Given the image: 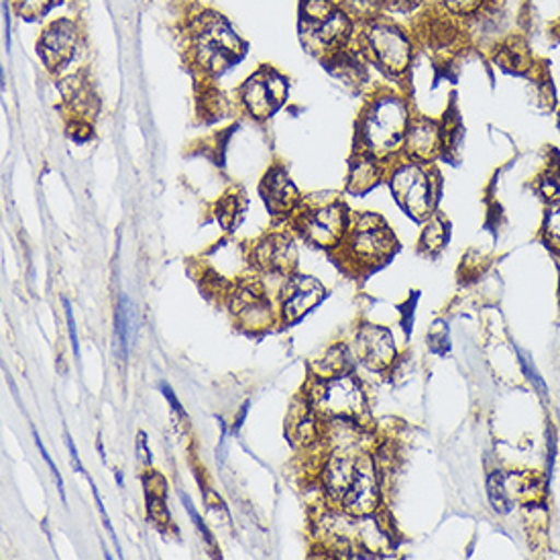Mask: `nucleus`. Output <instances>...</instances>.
Instances as JSON below:
<instances>
[{
  "mask_svg": "<svg viewBox=\"0 0 560 560\" xmlns=\"http://www.w3.org/2000/svg\"><path fill=\"white\" fill-rule=\"evenodd\" d=\"M345 11L353 16L357 25H363L375 16L384 15V0H340Z\"/></svg>",
  "mask_w": 560,
  "mask_h": 560,
  "instance_id": "393cba45",
  "label": "nucleus"
},
{
  "mask_svg": "<svg viewBox=\"0 0 560 560\" xmlns=\"http://www.w3.org/2000/svg\"><path fill=\"white\" fill-rule=\"evenodd\" d=\"M66 441H68V448H70V455H72V460H74L75 471L84 472V467H82V463H80V457H78V448H75L74 441L70 439V434H66Z\"/></svg>",
  "mask_w": 560,
  "mask_h": 560,
  "instance_id": "e433bc0d",
  "label": "nucleus"
},
{
  "mask_svg": "<svg viewBox=\"0 0 560 560\" xmlns=\"http://www.w3.org/2000/svg\"><path fill=\"white\" fill-rule=\"evenodd\" d=\"M323 486L345 514L371 516L380 508L377 469L365 455L340 451L326 460Z\"/></svg>",
  "mask_w": 560,
  "mask_h": 560,
  "instance_id": "7ed1b4c3",
  "label": "nucleus"
},
{
  "mask_svg": "<svg viewBox=\"0 0 560 560\" xmlns=\"http://www.w3.org/2000/svg\"><path fill=\"white\" fill-rule=\"evenodd\" d=\"M139 441H137V455H139V460L143 463V465H151V453H149L148 448V436L143 434V432H139V436H137Z\"/></svg>",
  "mask_w": 560,
  "mask_h": 560,
  "instance_id": "c9c22d12",
  "label": "nucleus"
},
{
  "mask_svg": "<svg viewBox=\"0 0 560 560\" xmlns=\"http://www.w3.org/2000/svg\"><path fill=\"white\" fill-rule=\"evenodd\" d=\"M231 308L236 316V323L253 332L266 330L276 323L273 306L257 285H241L233 295Z\"/></svg>",
  "mask_w": 560,
  "mask_h": 560,
  "instance_id": "dca6fc26",
  "label": "nucleus"
},
{
  "mask_svg": "<svg viewBox=\"0 0 560 560\" xmlns=\"http://www.w3.org/2000/svg\"><path fill=\"white\" fill-rule=\"evenodd\" d=\"M538 486L534 483V479L528 475H517V472H500L493 475L489 481V495H491V503L498 510H510L514 503L528 502L534 498Z\"/></svg>",
  "mask_w": 560,
  "mask_h": 560,
  "instance_id": "6ab92c4d",
  "label": "nucleus"
},
{
  "mask_svg": "<svg viewBox=\"0 0 560 560\" xmlns=\"http://www.w3.org/2000/svg\"><path fill=\"white\" fill-rule=\"evenodd\" d=\"M354 353L371 371H385L396 361V345L382 326L365 325L354 339Z\"/></svg>",
  "mask_w": 560,
  "mask_h": 560,
  "instance_id": "a211bd4d",
  "label": "nucleus"
},
{
  "mask_svg": "<svg viewBox=\"0 0 560 560\" xmlns=\"http://www.w3.org/2000/svg\"><path fill=\"white\" fill-rule=\"evenodd\" d=\"M186 61L202 80H214L245 58L247 44L226 16L205 9L186 21Z\"/></svg>",
  "mask_w": 560,
  "mask_h": 560,
  "instance_id": "f257e3e1",
  "label": "nucleus"
},
{
  "mask_svg": "<svg viewBox=\"0 0 560 560\" xmlns=\"http://www.w3.org/2000/svg\"><path fill=\"white\" fill-rule=\"evenodd\" d=\"M294 219L300 235L323 249L340 247L351 226V214L335 194H312L304 198Z\"/></svg>",
  "mask_w": 560,
  "mask_h": 560,
  "instance_id": "423d86ee",
  "label": "nucleus"
},
{
  "mask_svg": "<svg viewBox=\"0 0 560 560\" xmlns=\"http://www.w3.org/2000/svg\"><path fill=\"white\" fill-rule=\"evenodd\" d=\"M59 94L68 113V120L92 122V118L96 117L101 103L86 70H78L75 74L63 78L59 82Z\"/></svg>",
  "mask_w": 560,
  "mask_h": 560,
  "instance_id": "4468645a",
  "label": "nucleus"
},
{
  "mask_svg": "<svg viewBox=\"0 0 560 560\" xmlns=\"http://www.w3.org/2000/svg\"><path fill=\"white\" fill-rule=\"evenodd\" d=\"M427 4V0H384L385 11H394V13H416L418 9H422Z\"/></svg>",
  "mask_w": 560,
  "mask_h": 560,
  "instance_id": "7c9ffc66",
  "label": "nucleus"
},
{
  "mask_svg": "<svg viewBox=\"0 0 560 560\" xmlns=\"http://www.w3.org/2000/svg\"><path fill=\"white\" fill-rule=\"evenodd\" d=\"M349 354L347 351L342 349V347H337V349H332V351H328V353L320 359V363L316 365L318 368V377H332V375H340V373H347V368H349V359H347Z\"/></svg>",
  "mask_w": 560,
  "mask_h": 560,
  "instance_id": "bb28decb",
  "label": "nucleus"
},
{
  "mask_svg": "<svg viewBox=\"0 0 560 560\" xmlns=\"http://www.w3.org/2000/svg\"><path fill=\"white\" fill-rule=\"evenodd\" d=\"M61 0H15V13L25 21L44 19Z\"/></svg>",
  "mask_w": 560,
  "mask_h": 560,
  "instance_id": "cd10ccee",
  "label": "nucleus"
},
{
  "mask_svg": "<svg viewBox=\"0 0 560 560\" xmlns=\"http://www.w3.org/2000/svg\"><path fill=\"white\" fill-rule=\"evenodd\" d=\"M384 163L365 151H357L353 162L349 165L347 190L351 194H365L373 190L385 176Z\"/></svg>",
  "mask_w": 560,
  "mask_h": 560,
  "instance_id": "aec40b11",
  "label": "nucleus"
},
{
  "mask_svg": "<svg viewBox=\"0 0 560 560\" xmlns=\"http://www.w3.org/2000/svg\"><path fill=\"white\" fill-rule=\"evenodd\" d=\"M542 236H545L548 247L560 252V200H555L546 210Z\"/></svg>",
  "mask_w": 560,
  "mask_h": 560,
  "instance_id": "c85d7f7f",
  "label": "nucleus"
},
{
  "mask_svg": "<svg viewBox=\"0 0 560 560\" xmlns=\"http://www.w3.org/2000/svg\"><path fill=\"white\" fill-rule=\"evenodd\" d=\"M82 45H84L82 25L75 19L63 16V19L51 21L42 31L37 39V56L51 74H58L78 58Z\"/></svg>",
  "mask_w": 560,
  "mask_h": 560,
  "instance_id": "9b49d317",
  "label": "nucleus"
},
{
  "mask_svg": "<svg viewBox=\"0 0 560 560\" xmlns=\"http://www.w3.org/2000/svg\"><path fill=\"white\" fill-rule=\"evenodd\" d=\"M33 436H35V444H37V448H39V453H42V457H44L45 463L49 465V469L54 472V477H56V481H58L59 495H61V500L66 503V491H63V481H61V475H59V469L56 467V463L51 460L49 457V453L45 451L44 441L39 439V434L33 430Z\"/></svg>",
  "mask_w": 560,
  "mask_h": 560,
  "instance_id": "473e14b6",
  "label": "nucleus"
},
{
  "mask_svg": "<svg viewBox=\"0 0 560 560\" xmlns=\"http://www.w3.org/2000/svg\"><path fill=\"white\" fill-rule=\"evenodd\" d=\"M245 210H247V196L241 188H235L224 194V198L217 205V219L226 231H233L238 226V222L243 221Z\"/></svg>",
  "mask_w": 560,
  "mask_h": 560,
  "instance_id": "5701e85b",
  "label": "nucleus"
},
{
  "mask_svg": "<svg viewBox=\"0 0 560 560\" xmlns=\"http://www.w3.org/2000/svg\"><path fill=\"white\" fill-rule=\"evenodd\" d=\"M448 148V131L439 120L412 117L404 141V155L413 162L432 163Z\"/></svg>",
  "mask_w": 560,
  "mask_h": 560,
  "instance_id": "f8f14e48",
  "label": "nucleus"
},
{
  "mask_svg": "<svg viewBox=\"0 0 560 560\" xmlns=\"http://www.w3.org/2000/svg\"><path fill=\"white\" fill-rule=\"evenodd\" d=\"M288 78L273 66H261L236 90L241 108L255 118L267 120L280 110L288 101Z\"/></svg>",
  "mask_w": 560,
  "mask_h": 560,
  "instance_id": "9d476101",
  "label": "nucleus"
},
{
  "mask_svg": "<svg viewBox=\"0 0 560 560\" xmlns=\"http://www.w3.org/2000/svg\"><path fill=\"white\" fill-rule=\"evenodd\" d=\"M347 257L361 266H377L398 249V241L387 222L373 212L351 217V226L345 238Z\"/></svg>",
  "mask_w": 560,
  "mask_h": 560,
  "instance_id": "1a4fd4ad",
  "label": "nucleus"
},
{
  "mask_svg": "<svg viewBox=\"0 0 560 560\" xmlns=\"http://www.w3.org/2000/svg\"><path fill=\"white\" fill-rule=\"evenodd\" d=\"M410 106L398 92L384 90L369 98L357 125V151L389 162L404 149L410 127Z\"/></svg>",
  "mask_w": 560,
  "mask_h": 560,
  "instance_id": "f03ea898",
  "label": "nucleus"
},
{
  "mask_svg": "<svg viewBox=\"0 0 560 560\" xmlns=\"http://www.w3.org/2000/svg\"><path fill=\"white\" fill-rule=\"evenodd\" d=\"M249 259H253L255 266L261 267L264 271L288 276L294 269L295 259H298L294 238L288 233H271L264 236L261 241L255 243Z\"/></svg>",
  "mask_w": 560,
  "mask_h": 560,
  "instance_id": "f3484780",
  "label": "nucleus"
},
{
  "mask_svg": "<svg viewBox=\"0 0 560 560\" xmlns=\"http://www.w3.org/2000/svg\"><path fill=\"white\" fill-rule=\"evenodd\" d=\"M559 127H560V110H559Z\"/></svg>",
  "mask_w": 560,
  "mask_h": 560,
  "instance_id": "58836bf2",
  "label": "nucleus"
},
{
  "mask_svg": "<svg viewBox=\"0 0 560 560\" xmlns=\"http://www.w3.org/2000/svg\"><path fill=\"white\" fill-rule=\"evenodd\" d=\"M208 261L214 266V276L219 280H226L231 276L236 278L247 267V257L238 247H233L229 243H222L221 247H217Z\"/></svg>",
  "mask_w": 560,
  "mask_h": 560,
  "instance_id": "412c9836",
  "label": "nucleus"
},
{
  "mask_svg": "<svg viewBox=\"0 0 560 560\" xmlns=\"http://www.w3.org/2000/svg\"><path fill=\"white\" fill-rule=\"evenodd\" d=\"M89 483L90 487H92V495H94V502H96V505H98V512H101V516H103L104 526H106V530H108V534H110L113 542H115V546H117V552L118 555H120V545H118L117 532H115V528H113V524H110V517H108V514H106V510H104V503L103 500H101V493H98V489H96V486H94V481H92L90 477Z\"/></svg>",
  "mask_w": 560,
  "mask_h": 560,
  "instance_id": "2f4dec72",
  "label": "nucleus"
},
{
  "mask_svg": "<svg viewBox=\"0 0 560 560\" xmlns=\"http://www.w3.org/2000/svg\"><path fill=\"white\" fill-rule=\"evenodd\" d=\"M135 335H137V316H135L133 304L127 295H122L117 310V339L122 359H127V354L133 349Z\"/></svg>",
  "mask_w": 560,
  "mask_h": 560,
  "instance_id": "4be33fe9",
  "label": "nucleus"
},
{
  "mask_svg": "<svg viewBox=\"0 0 560 560\" xmlns=\"http://www.w3.org/2000/svg\"><path fill=\"white\" fill-rule=\"evenodd\" d=\"M308 396L314 412L365 427L363 420L368 418V398L363 385L353 375L340 373L332 377H316Z\"/></svg>",
  "mask_w": 560,
  "mask_h": 560,
  "instance_id": "6e6552de",
  "label": "nucleus"
},
{
  "mask_svg": "<svg viewBox=\"0 0 560 560\" xmlns=\"http://www.w3.org/2000/svg\"><path fill=\"white\" fill-rule=\"evenodd\" d=\"M162 392L163 396L167 398V401H170V406H172V410H174V413L176 416H179L182 420H184V424L188 427V413L184 412V408H182V404L177 401L176 394H174V389L170 387L167 384H162Z\"/></svg>",
  "mask_w": 560,
  "mask_h": 560,
  "instance_id": "f704fd0d",
  "label": "nucleus"
},
{
  "mask_svg": "<svg viewBox=\"0 0 560 560\" xmlns=\"http://www.w3.org/2000/svg\"><path fill=\"white\" fill-rule=\"evenodd\" d=\"M261 196L266 200L271 217L288 219L295 217V212L302 207L304 198L295 188L294 182L288 176V172L281 165H273L261 182Z\"/></svg>",
  "mask_w": 560,
  "mask_h": 560,
  "instance_id": "2eb2a0df",
  "label": "nucleus"
},
{
  "mask_svg": "<svg viewBox=\"0 0 560 560\" xmlns=\"http://www.w3.org/2000/svg\"><path fill=\"white\" fill-rule=\"evenodd\" d=\"M63 308H66V318H68V332L72 340V349H74L75 359H80V342H78V328H75L74 312L68 300H63Z\"/></svg>",
  "mask_w": 560,
  "mask_h": 560,
  "instance_id": "72a5a7b5",
  "label": "nucleus"
},
{
  "mask_svg": "<svg viewBox=\"0 0 560 560\" xmlns=\"http://www.w3.org/2000/svg\"><path fill=\"white\" fill-rule=\"evenodd\" d=\"M446 241H448V224H446L443 217L432 214L428 219L427 229H424L422 238H420L422 252L439 253L446 245Z\"/></svg>",
  "mask_w": 560,
  "mask_h": 560,
  "instance_id": "b1692460",
  "label": "nucleus"
},
{
  "mask_svg": "<svg viewBox=\"0 0 560 560\" xmlns=\"http://www.w3.org/2000/svg\"><path fill=\"white\" fill-rule=\"evenodd\" d=\"M430 163L408 160L389 170L387 182L399 207L404 208L413 221H428L434 214L439 182Z\"/></svg>",
  "mask_w": 560,
  "mask_h": 560,
  "instance_id": "0eeeda50",
  "label": "nucleus"
},
{
  "mask_svg": "<svg viewBox=\"0 0 560 560\" xmlns=\"http://www.w3.org/2000/svg\"><path fill=\"white\" fill-rule=\"evenodd\" d=\"M323 283L310 276H290L281 285V318L295 323L325 300Z\"/></svg>",
  "mask_w": 560,
  "mask_h": 560,
  "instance_id": "ddd939ff",
  "label": "nucleus"
},
{
  "mask_svg": "<svg viewBox=\"0 0 560 560\" xmlns=\"http://www.w3.org/2000/svg\"><path fill=\"white\" fill-rule=\"evenodd\" d=\"M179 498H182V503L186 505V510H188V514H190V517H192L194 526L198 528V532L205 536V540H207V545L210 546V548H214V536L210 534V530H208L207 524L202 522V517H200V514L196 512V508H194L192 500L188 498V495H184V493H179ZM217 550V548H214Z\"/></svg>",
  "mask_w": 560,
  "mask_h": 560,
  "instance_id": "c756f323",
  "label": "nucleus"
},
{
  "mask_svg": "<svg viewBox=\"0 0 560 560\" xmlns=\"http://www.w3.org/2000/svg\"><path fill=\"white\" fill-rule=\"evenodd\" d=\"M441 11L448 16L469 19L479 15V11L487 4V0H436Z\"/></svg>",
  "mask_w": 560,
  "mask_h": 560,
  "instance_id": "a878e982",
  "label": "nucleus"
},
{
  "mask_svg": "<svg viewBox=\"0 0 560 560\" xmlns=\"http://www.w3.org/2000/svg\"><path fill=\"white\" fill-rule=\"evenodd\" d=\"M354 45L369 66H375L392 80H401L412 70L416 47L412 35L392 16L380 15L357 27Z\"/></svg>",
  "mask_w": 560,
  "mask_h": 560,
  "instance_id": "39448f33",
  "label": "nucleus"
},
{
  "mask_svg": "<svg viewBox=\"0 0 560 560\" xmlns=\"http://www.w3.org/2000/svg\"><path fill=\"white\" fill-rule=\"evenodd\" d=\"M357 27L340 0L300 2V39L320 61L351 47L357 39Z\"/></svg>",
  "mask_w": 560,
  "mask_h": 560,
  "instance_id": "20e7f679",
  "label": "nucleus"
},
{
  "mask_svg": "<svg viewBox=\"0 0 560 560\" xmlns=\"http://www.w3.org/2000/svg\"><path fill=\"white\" fill-rule=\"evenodd\" d=\"M247 408H249V404H245V406H243V410H241L238 418L235 420V424H233V432H236L238 428L243 427V420H245V416H247Z\"/></svg>",
  "mask_w": 560,
  "mask_h": 560,
  "instance_id": "4c0bfd02",
  "label": "nucleus"
}]
</instances>
